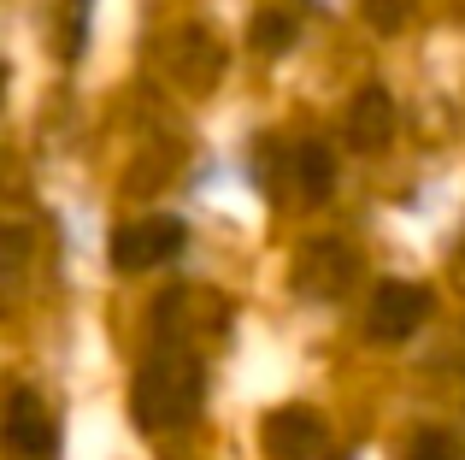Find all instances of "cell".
<instances>
[{
	"label": "cell",
	"mask_w": 465,
	"mask_h": 460,
	"mask_svg": "<svg viewBox=\"0 0 465 460\" xmlns=\"http://www.w3.org/2000/svg\"><path fill=\"white\" fill-rule=\"evenodd\" d=\"M248 35H253V47H260V54H283V47L295 42V18H289V12H260Z\"/></svg>",
	"instance_id": "cell-9"
},
{
	"label": "cell",
	"mask_w": 465,
	"mask_h": 460,
	"mask_svg": "<svg viewBox=\"0 0 465 460\" xmlns=\"http://www.w3.org/2000/svg\"><path fill=\"white\" fill-rule=\"evenodd\" d=\"M341 136H348V148H360V154L389 148V136H395V101H389L383 83H365V89L353 95L348 118H341Z\"/></svg>",
	"instance_id": "cell-7"
},
{
	"label": "cell",
	"mask_w": 465,
	"mask_h": 460,
	"mask_svg": "<svg viewBox=\"0 0 465 460\" xmlns=\"http://www.w3.org/2000/svg\"><path fill=\"white\" fill-rule=\"evenodd\" d=\"M412 6H419V0H360L365 24H377V30H401V24L412 18Z\"/></svg>",
	"instance_id": "cell-11"
},
{
	"label": "cell",
	"mask_w": 465,
	"mask_h": 460,
	"mask_svg": "<svg viewBox=\"0 0 465 460\" xmlns=\"http://www.w3.org/2000/svg\"><path fill=\"white\" fill-rule=\"evenodd\" d=\"M265 455L272 460H341V455H330L312 407H277L265 419Z\"/></svg>",
	"instance_id": "cell-6"
},
{
	"label": "cell",
	"mask_w": 465,
	"mask_h": 460,
	"mask_svg": "<svg viewBox=\"0 0 465 460\" xmlns=\"http://www.w3.org/2000/svg\"><path fill=\"white\" fill-rule=\"evenodd\" d=\"M401 460H465V443L454 437V431H419Z\"/></svg>",
	"instance_id": "cell-10"
},
{
	"label": "cell",
	"mask_w": 465,
	"mask_h": 460,
	"mask_svg": "<svg viewBox=\"0 0 465 460\" xmlns=\"http://www.w3.org/2000/svg\"><path fill=\"white\" fill-rule=\"evenodd\" d=\"M206 395V372L189 348H177L171 336H159V348L142 360L136 384H130V419L136 431H171L201 407Z\"/></svg>",
	"instance_id": "cell-1"
},
{
	"label": "cell",
	"mask_w": 465,
	"mask_h": 460,
	"mask_svg": "<svg viewBox=\"0 0 465 460\" xmlns=\"http://www.w3.org/2000/svg\"><path fill=\"white\" fill-rule=\"evenodd\" d=\"M424 319H430V289L407 284V277L377 284L371 307H365V331H371V343H407Z\"/></svg>",
	"instance_id": "cell-4"
},
{
	"label": "cell",
	"mask_w": 465,
	"mask_h": 460,
	"mask_svg": "<svg viewBox=\"0 0 465 460\" xmlns=\"http://www.w3.org/2000/svg\"><path fill=\"white\" fill-rule=\"evenodd\" d=\"M83 18H89V0H65V42H59V47H65V59L83 54V35H89V24H83Z\"/></svg>",
	"instance_id": "cell-12"
},
{
	"label": "cell",
	"mask_w": 465,
	"mask_h": 460,
	"mask_svg": "<svg viewBox=\"0 0 465 460\" xmlns=\"http://www.w3.org/2000/svg\"><path fill=\"white\" fill-rule=\"evenodd\" d=\"M353 277H360V254H353V242H341V236H312L307 248L295 254V289L312 295V301L348 295Z\"/></svg>",
	"instance_id": "cell-2"
},
{
	"label": "cell",
	"mask_w": 465,
	"mask_h": 460,
	"mask_svg": "<svg viewBox=\"0 0 465 460\" xmlns=\"http://www.w3.org/2000/svg\"><path fill=\"white\" fill-rule=\"evenodd\" d=\"M295 184H301V201H307V207L330 201V189H336V160H330V142L307 136L295 148Z\"/></svg>",
	"instance_id": "cell-8"
},
{
	"label": "cell",
	"mask_w": 465,
	"mask_h": 460,
	"mask_svg": "<svg viewBox=\"0 0 465 460\" xmlns=\"http://www.w3.org/2000/svg\"><path fill=\"white\" fill-rule=\"evenodd\" d=\"M0 443L18 460H47L59 449V431L35 390H6V402H0Z\"/></svg>",
	"instance_id": "cell-3"
},
{
	"label": "cell",
	"mask_w": 465,
	"mask_h": 460,
	"mask_svg": "<svg viewBox=\"0 0 465 460\" xmlns=\"http://www.w3.org/2000/svg\"><path fill=\"white\" fill-rule=\"evenodd\" d=\"M0 101H6V65H0Z\"/></svg>",
	"instance_id": "cell-13"
},
{
	"label": "cell",
	"mask_w": 465,
	"mask_h": 460,
	"mask_svg": "<svg viewBox=\"0 0 465 460\" xmlns=\"http://www.w3.org/2000/svg\"><path fill=\"white\" fill-rule=\"evenodd\" d=\"M183 219H136L113 236V265L118 272H153V265L183 254Z\"/></svg>",
	"instance_id": "cell-5"
}]
</instances>
